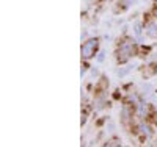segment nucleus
<instances>
[{
  "mask_svg": "<svg viewBox=\"0 0 157 147\" xmlns=\"http://www.w3.org/2000/svg\"><path fill=\"white\" fill-rule=\"evenodd\" d=\"M135 35H137V36H140V35H141V25H140V24H137V25H135Z\"/></svg>",
  "mask_w": 157,
  "mask_h": 147,
  "instance_id": "obj_6",
  "label": "nucleus"
},
{
  "mask_svg": "<svg viewBox=\"0 0 157 147\" xmlns=\"http://www.w3.org/2000/svg\"><path fill=\"white\" fill-rule=\"evenodd\" d=\"M98 61H99V63H102V61H104V52H101V53H99V57H98Z\"/></svg>",
  "mask_w": 157,
  "mask_h": 147,
  "instance_id": "obj_7",
  "label": "nucleus"
},
{
  "mask_svg": "<svg viewBox=\"0 0 157 147\" xmlns=\"http://www.w3.org/2000/svg\"><path fill=\"white\" fill-rule=\"evenodd\" d=\"M146 35H148L149 38H157V25H155V24H149V25H148Z\"/></svg>",
  "mask_w": 157,
  "mask_h": 147,
  "instance_id": "obj_3",
  "label": "nucleus"
},
{
  "mask_svg": "<svg viewBox=\"0 0 157 147\" xmlns=\"http://www.w3.org/2000/svg\"><path fill=\"white\" fill-rule=\"evenodd\" d=\"M96 49H98V39H88L86 42L82 44V49H80V50H82V57H83L85 60L94 57Z\"/></svg>",
  "mask_w": 157,
  "mask_h": 147,
  "instance_id": "obj_1",
  "label": "nucleus"
},
{
  "mask_svg": "<svg viewBox=\"0 0 157 147\" xmlns=\"http://www.w3.org/2000/svg\"><path fill=\"white\" fill-rule=\"evenodd\" d=\"M155 16H157V9H155Z\"/></svg>",
  "mask_w": 157,
  "mask_h": 147,
  "instance_id": "obj_8",
  "label": "nucleus"
},
{
  "mask_svg": "<svg viewBox=\"0 0 157 147\" xmlns=\"http://www.w3.org/2000/svg\"><path fill=\"white\" fill-rule=\"evenodd\" d=\"M140 128H141V131H143V133H146V135H151V130H149V127H148V125H140Z\"/></svg>",
  "mask_w": 157,
  "mask_h": 147,
  "instance_id": "obj_4",
  "label": "nucleus"
},
{
  "mask_svg": "<svg viewBox=\"0 0 157 147\" xmlns=\"http://www.w3.org/2000/svg\"><path fill=\"white\" fill-rule=\"evenodd\" d=\"M129 71H130V66H129V68H126V69H123V71H118V75H120V77H124Z\"/></svg>",
  "mask_w": 157,
  "mask_h": 147,
  "instance_id": "obj_5",
  "label": "nucleus"
},
{
  "mask_svg": "<svg viewBox=\"0 0 157 147\" xmlns=\"http://www.w3.org/2000/svg\"><path fill=\"white\" fill-rule=\"evenodd\" d=\"M130 57H132V44H130V42H124L120 47V50H118V61L124 63Z\"/></svg>",
  "mask_w": 157,
  "mask_h": 147,
  "instance_id": "obj_2",
  "label": "nucleus"
}]
</instances>
